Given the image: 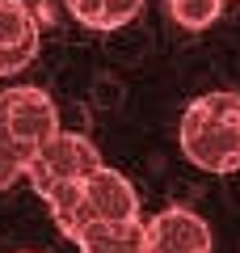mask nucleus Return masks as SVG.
Instances as JSON below:
<instances>
[{"instance_id": "obj_7", "label": "nucleus", "mask_w": 240, "mask_h": 253, "mask_svg": "<svg viewBox=\"0 0 240 253\" xmlns=\"http://www.w3.org/2000/svg\"><path fill=\"white\" fill-rule=\"evenodd\" d=\"M42 203L51 207V219H55V228H59L63 236H76L80 228L93 224L89 203H84V194H80V181H63V186H55Z\"/></svg>"}, {"instance_id": "obj_4", "label": "nucleus", "mask_w": 240, "mask_h": 253, "mask_svg": "<svg viewBox=\"0 0 240 253\" xmlns=\"http://www.w3.org/2000/svg\"><path fill=\"white\" fill-rule=\"evenodd\" d=\"M143 253H211V224L190 207H164L143 224Z\"/></svg>"}, {"instance_id": "obj_10", "label": "nucleus", "mask_w": 240, "mask_h": 253, "mask_svg": "<svg viewBox=\"0 0 240 253\" xmlns=\"http://www.w3.org/2000/svg\"><path fill=\"white\" fill-rule=\"evenodd\" d=\"M26 161H30V152L17 148L9 135H4V126H0V190H9L13 181L26 177Z\"/></svg>"}, {"instance_id": "obj_3", "label": "nucleus", "mask_w": 240, "mask_h": 253, "mask_svg": "<svg viewBox=\"0 0 240 253\" xmlns=\"http://www.w3.org/2000/svg\"><path fill=\"white\" fill-rule=\"evenodd\" d=\"M0 126H4V135L17 148L34 152V148H42L59 131V110H55V101L42 89L17 84V89L0 93Z\"/></svg>"}, {"instance_id": "obj_12", "label": "nucleus", "mask_w": 240, "mask_h": 253, "mask_svg": "<svg viewBox=\"0 0 240 253\" xmlns=\"http://www.w3.org/2000/svg\"><path fill=\"white\" fill-rule=\"evenodd\" d=\"M38 55V46H0V76H13L21 68H30Z\"/></svg>"}, {"instance_id": "obj_8", "label": "nucleus", "mask_w": 240, "mask_h": 253, "mask_svg": "<svg viewBox=\"0 0 240 253\" xmlns=\"http://www.w3.org/2000/svg\"><path fill=\"white\" fill-rule=\"evenodd\" d=\"M0 46H38V17L26 0H0Z\"/></svg>"}, {"instance_id": "obj_6", "label": "nucleus", "mask_w": 240, "mask_h": 253, "mask_svg": "<svg viewBox=\"0 0 240 253\" xmlns=\"http://www.w3.org/2000/svg\"><path fill=\"white\" fill-rule=\"evenodd\" d=\"M72 241H76L80 253H143V219H131V224H101V219H93Z\"/></svg>"}, {"instance_id": "obj_11", "label": "nucleus", "mask_w": 240, "mask_h": 253, "mask_svg": "<svg viewBox=\"0 0 240 253\" xmlns=\"http://www.w3.org/2000/svg\"><path fill=\"white\" fill-rule=\"evenodd\" d=\"M139 9H143V0H101L93 30H118V26L139 17Z\"/></svg>"}, {"instance_id": "obj_1", "label": "nucleus", "mask_w": 240, "mask_h": 253, "mask_svg": "<svg viewBox=\"0 0 240 253\" xmlns=\"http://www.w3.org/2000/svg\"><path fill=\"white\" fill-rule=\"evenodd\" d=\"M181 156L206 173L240 169V93H202L186 106L177 126Z\"/></svg>"}, {"instance_id": "obj_5", "label": "nucleus", "mask_w": 240, "mask_h": 253, "mask_svg": "<svg viewBox=\"0 0 240 253\" xmlns=\"http://www.w3.org/2000/svg\"><path fill=\"white\" fill-rule=\"evenodd\" d=\"M80 194H84V203H89V215L101 219V224H131V219H139L135 186L118 169H110V165L93 169L89 177L80 181Z\"/></svg>"}, {"instance_id": "obj_9", "label": "nucleus", "mask_w": 240, "mask_h": 253, "mask_svg": "<svg viewBox=\"0 0 240 253\" xmlns=\"http://www.w3.org/2000/svg\"><path fill=\"white\" fill-rule=\"evenodd\" d=\"M169 13L186 30H206L211 21H219L223 0H169Z\"/></svg>"}, {"instance_id": "obj_2", "label": "nucleus", "mask_w": 240, "mask_h": 253, "mask_svg": "<svg viewBox=\"0 0 240 253\" xmlns=\"http://www.w3.org/2000/svg\"><path fill=\"white\" fill-rule=\"evenodd\" d=\"M101 152L89 135H76V131H55L42 148H34L26 161V181L34 186V194H51L63 181H84L93 169H101Z\"/></svg>"}, {"instance_id": "obj_13", "label": "nucleus", "mask_w": 240, "mask_h": 253, "mask_svg": "<svg viewBox=\"0 0 240 253\" xmlns=\"http://www.w3.org/2000/svg\"><path fill=\"white\" fill-rule=\"evenodd\" d=\"M97 9H101V0H68V13L80 26H89V30H93V21H97Z\"/></svg>"}]
</instances>
